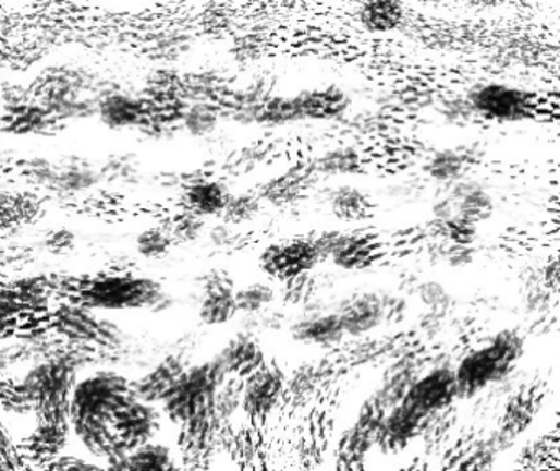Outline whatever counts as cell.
Listing matches in <instances>:
<instances>
[{
    "label": "cell",
    "mask_w": 560,
    "mask_h": 471,
    "mask_svg": "<svg viewBox=\"0 0 560 471\" xmlns=\"http://www.w3.org/2000/svg\"><path fill=\"white\" fill-rule=\"evenodd\" d=\"M480 156L475 145L439 148L424 160L423 171L433 183L446 186L468 177V170L480 160Z\"/></svg>",
    "instance_id": "cell-19"
},
{
    "label": "cell",
    "mask_w": 560,
    "mask_h": 471,
    "mask_svg": "<svg viewBox=\"0 0 560 471\" xmlns=\"http://www.w3.org/2000/svg\"><path fill=\"white\" fill-rule=\"evenodd\" d=\"M320 258L311 239L287 240L268 245L260 255V268L271 278L287 281L309 275Z\"/></svg>",
    "instance_id": "cell-10"
},
{
    "label": "cell",
    "mask_w": 560,
    "mask_h": 471,
    "mask_svg": "<svg viewBox=\"0 0 560 471\" xmlns=\"http://www.w3.org/2000/svg\"><path fill=\"white\" fill-rule=\"evenodd\" d=\"M22 461L24 460L12 442L11 435L5 431L4 425L0 424V468H8V470L24 468Z\"/></svg>",
    "instance_id": "cell-43"
},
{
    "label": "cell",
    "mask_w": 560,
    "mask_h": 471,
    "mask_svg": "<svg viewBox=\"0 0 560 471\" xmlns=\"http://www.w3.org/2000/svg\"><path fill=\"white\" fill-rule=\"evenodd\" d=\"M99 170L102 180L125 183V181L135 180L141 168H138V161L134 155L118 153V155H110Z\"/></svg>",
    "instance_id": "cell-37"
},
{
    "label": "cell",
    "mask_w": 560,
    "mask_h": 471,
    "mask_svg": "<svg viewBox=\"0 0 560 471\" xmlns=\"http://www.w3.org/2000/svg\"><path fill=\"white\" fill-rule=\"evenodd\" d=\"M216 359L229 376H247L248 373L264 365V352L257 336H252L244 330L229 340L228 346L217 353Z\"/></svg>",
    "instance_id": "cell-21"
},
{
    "label": "cell",
    "mask_w": 560,
    "mask_h": 471,
    "mask_svg": "<svg viewBox=\"0 0 560 471\" xmlns=\"http://www.w3.org/2000/svg\"><path fill=\"white\" fill-rule=\"evenodd\" d=\"M523 336L514 329L498 330L485 346L472 350L454 366L458 399H472L490 385H500L513 375L523 359Z\"/></svg>",
    "instance_id": "cell-3"
},
{
    "label": "cell",
    "mask_w": 560,
    "mask_h": 471,
    "mask_svg": "<svg viewBox=\"0 0 560 471\" xmlns=\"http://www.w3.org/2000/svg\"><path fill=\"white\" fill-rule=\"evenodd\" d=\"M107 461L112 470H173L176 468L170 448L151 444V442Z\"/></svg>",
    "instance_id": "cell-28"
},
{
    "label": "cell",
    "mask_w": 560,
    "mask_h": 471,
    "mask_svg": "<svg viewBox=\"0 0 560 471\" xmlns=\"http://www.w3.org/2000/svg\"><path fill=\"white\" fill-rule=\"evenodd\" d=\"M283 282V298L291 304H304L313 298V279L309 275L296 276Z\"/></svg>",
    "instance_id": "cell-42"
},
{
    "label": "cell",
    "mask_w": 560,
    "mask_h": 471,
    "mask_svg": "<svg viewBox=\"0 0 560 471\" xmlns=\"http://www.w3.org/2000/svg\"><path fill=\"white\" fill-rule=\"evenodd\" d=\"M303 180L300 174L288 173L277 180L270 181L261 193V201L277 204V206H287V204L296 201L300 196L301 188H303Z\"/></svg>",
    "instance_id": "cell-36"
},
{
    "label": "cell",
    "mask_w": 560,
    "mask_h": 471,
    "mask_svg": "<svg viewBox=\"0 0 560 471\" xmlns=\"http://www.w3.org/2000/svg\"><path fill=\"white\" fill-rule=\"evenodd\" d=\"M338 312L348 337H365L377 330L384 323L381 294L377 291L357 292L339 302Z\"/></svg>",
    "instance_id": "cell-15"
},
{
    "label": "cell",
    "mask_w": 560,
    "mask_h": 471,
    "mask_svg": "<svg viewBox=\"0 0 560 471\" xmlns=\"http://www.w3.org/2000/svg\"><path fill=\"white\" fill-rule=\"evenodd\" d=\"M137 398L134 385L114 372H99L76 383L70 402V422L90 454L109 460L124 455L112 434L115 412Z\"/></svg>",
    "instance_id": "cell-1"
},
{
    "label": "cell",
    "mask_w": 560,
    "mask_h": 471,
    "mask_svg": "<svg viewBox=\"0 0 560 471\" xmlns=\"http://www.w3.org/2000/svg\"><path fill=\"white\" fill-rule=\"evenodd\" d=\"M112 84L94 64L73 58L45 64L28 87L32 97L64 125L96 116L100 96Z\"/></svg>",
    "instance_id": "cell-2"
},
{
    "label": "cell",
    "mask_w": 560,
    "mask_h": 471,
    "mask_svg": "<svg viewBox=\"0 0 560 471\" xmlns=\"http://www.w3.org/2000/svg\"><path fill=\"white\" fill-rule=\"evenodd\" d=\"M187 365L181 357L171 355L160 363L154 372L148 373L141 382L132 383L135 395L145 402H161V399L176 385L180 376L186 372Z\"/></svg>",
    "instance_id": "cell-25"
},
{
    "label": "cell",
    "mask_w": 560,
    "mask_h": 471,
    "mask_svg": "<svg viewBox=\"0 0 560 471\" xmlns=\"http://www.w3.org/2000/svg\"><path fill=\"white\" fill-rule=\"evenodd\" d=\"M173 242L170 230L151 227V229L145 230L137 237L135 245H137L141 255L147 256V258H161V256L170 253Z\"/></svg>",
    "instance_id": "cell-38"
},
{
    "label": "cell",
    "mask_w": 560,
    "mask_h": 471,
    "mask_svg": "<svg viewBox=\"0 0 560 471\" xmlns=\"http://www.w3.org/2000/svg\"><path fill=\"white\" fill-rule=\"evenodd\" d=\"M329 206L333 216L344 222L365 219L370 214V196L354 184H341L329 193Z\"/></svg>",
    "instance_id": "cell-29"
},
{
    "label": "cell",
    "mask_w": 560,
    "mask_h": 471,
    "mask_svg": "<svg viewBox=\"0 0 560 471\" xmlns=\"http://www.w3.org/2000/svg\"><path fill=\"white\" fill-rule=\"evenodd\" d=\"M160 428V412L151 402L135 398L119 409L112 422V434L118 438L122 454L151 442Z\"/></svg>",
    "instance_id": "cell-11"
},
{
    "label": "cell",
    "mask_w": 560,
    "mask_h": 471,
    "mask_svg": "<svg viewBox=\"0 0 560 471\" xmlns=\"http://www.w3.org/2000/svg\"><path fill=\"white\" fill-rule=\"evenodd\" d=\"M313 168L322 177H354L364 170L365 158L355 146L338 145L324 149L314 161Z\"/></svg>",
    "instance_id": "cell-27"
},
{
    "label": "cell",
    "mask_w": 560,
    "mask_h": 471,
    "mask_svg": "<svg viewBox=\"0 0 560 471\" xmlns=\"http://www.w3.org/2000/svg\"><path fill=\"white\" fill-rule=\"evenodd\" d=\"M275 299H277V289L270 282H252L244 288L235 289L239 314H258L271 307Z\"/></svg>",
    "instance_id": "cell-31"
},
{
    "label": "cell",
    "mask_w": 560,
    "mask_h": 471,
    "mask_svg": "<svg viewBox=\"0 0 560 471\" xmlns=\"http://www.w3.org/2000/svg\"><path fill=\"white\" fill-rule=\"evenodd\" d=\"M41 468H48V470H97L96 464L86 463V461L80 460V458L60 457V455L51 458Z\"/></svg>",
    "instance_id": "cell-44"
},
{
    "label": "cell",
    "mask_w": 560,
    "mask_h": 471,
    "mask_svg": "<svg viewBox=\"0 0 560 471\" xmlns=\"http://www.w3.org/2000/svg\"><path fill=\"white\" fill-rule=\"evenodd\" d=\"M261 209V197L254 193L231 194L228 204L223 207L220 217L223 222L231 226L251 222Z\"/></svg>",
    "instance_id": "cell-33"
},
{
    "label": "cell",
    "mask_w": 560,
    "mask_h": 471,
    "mask_svg": "<svg viewBox=\"0 0 560 471\" xmlns=\"http://www.w3.org/2000/svg\"><path fill=\"white\" fill-rule=\"evenodd\" d=\"M414 295L419 299L421 304L427 312H433L440 317L449 316L454 309V298H452L449 289L439 281L419 282Z\"/></svg>",
    "instance_id": "cell-32"
},
{
    "label": "cell",
    "mask_w": 560,
    "mask_h": 471,
    "mask_svg": "<svg viewBox=\"0 0 560 471\" xmlns=\"http://www.w3.org/2000/svg\"><path fill=\"white\" fill-rule=\"evenodd\" d=\"M478 8H497V5L503 4L507 0H472Z\"/></svg>",
    "instance_id": "cell-47"
},
{
    "label": "cell",
    "mask_w": 560,
    "mask_h": 471,
    "mask_svg": "<svg viewBox=\"0 0 560 471\" xmlns=\"http://www.w3.org/2000/svg\"><path fill=\"white\" fill-rule=\"evenodd\" d=\"M440 188L446 191L447 196L454 201L455 213L462 219L480 226L482 222H487L494 217L497 204H495L494 194L490 193L484 181L465 177L455 183Z\"/></svg>",
    "instance_id": "cell-18"
},
{
    "label": "cell",
    "mask_w": 560,
    "mask_h": 471,
    "mask_svg": "<svg viewBox=\"0 0 560 471\" xmlns=\"http://www.w3.org/2000/svg\"><path fill=\"white\" fill-rule=\"evenodd\" d=\"M232 227L234 226L223 222L222 226H217L216 229H212V232H210V240H212V243L217 249H229V246H234L235 240H238L239 235Z\"/></svg>",
    "instance_id": "cell-45"
},
{
    "label": "cell",
    "mask_w": 560,
    "mask_h": 471,
    "mask_svg": "<svg viewBox=\"0 0 560 471\" xmlns=\"http://www.w3.org/2000/svg\"><path fill=\"white\" fill-rule=\"evenodd\" d=\"M384 323L398 324L406 317L407 299L401 292H380Z\"/></svg>",
    "instance_id": "cell-41"
},
{
    "label": "cell",
    "mask_w": 560,
    "mask_h": 471,
    "mask_svg": "<svg viewBox=\"0 0 560 471\" xmlns=\"http://www.w3.org/2000/svg\"><path fill=\"white\" fill-rule=\"evenodd\" d=\"M0 120L4 123L5 130L15 135H50L61 126V123L32 96L12 106L2 107Z\"/></svg>",
    "instance_id": "cell-20"
},
{
    "label": "cell",
    "mask_w": 560,
    "mask_h": 471,
    "mask_svg": "<svg viewBox=\"0 0 560 471\" xmlns=\"http://www.w3.org/2000/svg\"><path fill=\"white\" fill-rule=\"evenodd\" d=\"M427 422L429 419L401 399L390 411L385 412L378 427L377 442L385 450H403L426 428Z\"/></svg>",
    "instance_id": "cell-17"
},
{
    "label": "cell",
    "mask_w": 560,
    "mask_h": 471,
    "mask_svg": "<svg viewBox=\"0 0 560 471\" xmlns=\"http://www.w3.org/2000/svg\"><path fill=\"white\" fill-rule=\"evenodd\" d=\"M241 408L251 418H264L273 411L284 391V376L278 366L260 365L245 376Z\"/></svg>",
    "instance_id": "cell-13"
},
{
    "label": "cell",
    "mask_w": 560,
    "mask_h": 471,
    "mask_svg": "<svg viewBox=\"0 0 560 471\" xmlns=\"http://www.w3.org/2000/svg\"><path fill=\"white\" fill-rule=\"evenodd\" d=\"M37 419H70V402L76 386V369L70 360H53L37 366L22 383Z\"/></svg>",
    "instance_id": "cell-5"
},
{
    "label": "cell",
    "mask_w": 560,
    "mask_h": 471,
    "mask_svg": "<svg viewBox=\"0 0 560 471\" xmlns=\"http://www.w3.org/2000/svg\"><path fill=\"white\" fill-rule=\"evenodd\" d=\"M303 122L296 97L270 93L257 110V125L265 129H281Z\"/></svg>",
    "instance_id": "cell-30"
},
{
    "label": "cell",
    "mask_w": 560,
    "mask_h": 471,
    "mask_svg": "<svg viewBox=\"0 0 560 471\" xmlns=\"http://www.w3.org/2000/svg\"><path fill=\"white\" fill-rule=\"evenodd\" d=\"M235 285L228 271L214 269L204 278L199 319L206 326H223L238 317Z\"/></svg>",
    "instance_id": "cell-12"
},
{
    "label": "cell",
    "mask_w": 560,
    "mask_h": 471,
    "mask_svg": "<svg viewBox=\"0 0 560 471\" xmlns=\"http://www.w3.org/2000/svg\"><path fill=\"white\" fill-rule=\"evenodd\" d=\"M434 107H436L440 119L449 123V125H468V123L477 120L465 94H461V96L452 94V96L440 97V99L434 102Z\"/></svg>",
    "instance_id": "cell-35"
},
{
    "label": "cell",
    "mask_w": 560,
    "mask_h": 471,
    "mask_svg": "<svg viewBox=\"0 0 560 471\" xmlns=\"http://www.w3.org/2000/svg\"><path fill=\"white\" fill-rule=\"evenodd\" d=\"M475 117L484 122L516 123L536 112V97L531 90L504 81H480L465 93Z\"/></svg>",
    "instance_id": "cell-6"
},
{
    "label": "cell",
    "mask_w": 560,
    "mask_h": 471,
    "mask_svg": "<svg viewBox=\"0 0 560 471\" xmlns=\"http://www.w3.org/2000/svg\"><path fill=\"white\" fill-rule=\"evenodd\" d=\"M229 378L231 376L217 359L200 365L187 366L176 385L161 399L163 411L171 421L183 425L194 415L212 409L217 389Z\"/></svg>",
    "instance_id": "cell-4"
},
{
    "label": "cell",
    "mask_w": 560,
    "mask_h": 471,
    "mask_svg": "<svg viewBox=\"0 0 560 471\" xmlns=\"http://www.w3.org/2000/svg\"><path fill=\"white\" fill-rule=\"evenodd\" d=\"M150 113V104L144 93L112 84L100 96L96 107V119L112 132L142 130Z\"/></svg>",
    "instance_id": "cell-9"
},
{
    "label": "cell",
    "mask_w": 560,
    "mask_h": 471,
    "mask_svg": "<svg viewBox=\"0 0 560 471\" xmlns=\"http://www.w3.org/2000/svg\"><path fill=\"white\" fill-rule=\"evenodd\" d=\"M223 120L222 107L212 100H193L181 109L178 129L193 138H207L214 135Z\"/></svg>",
    "instance_id": "cell-26"
},
{
    "label": "cell",
    "mask_w": 560,
    "mask_h": 471,
    "mask_svg": "<svg viewBox=\"0 0 560 471\" xmlns=\"http://www.w3.org/2000/svg\"><path fill=\"white\" fill-rule=\"evenodd\" d=\"M231 191L222 181L214 178H197L186 184L184 206L199 217L220 216L231 197Z\"/></svg>",
    "instance_id": "cell-23"
},
{
    "label": "cell",
    "mask_w": 560,
    "mask_h": 471,
    "mask_svg": "<svg viewBox=\"0 0 560 471\" xmlns=\"http://www.w3.org/2000/svg\"><path fill=\"white\" fill-rule=\"evenodd\" d=\"M407 11L401 0H364L358 9V24L368 34L388 35L406 24Z\"/></svg>",
    "instance_id": "cell-22"
},
{
    "label": "cell",
    "mask_w": 560,
    "mask_h": 471,
    "mask_svg": "<svg viewBox=\"0 0 560 471\" xmlns=\"http://www.w3.org/2000/svg\"><path fill=\"white\" fill-rule=\"evenodd\" d=\"M458 399L454 365L451 362L434 363L433 369L417 376L403 396V401L416 409L421 415L430 419L451 408Z\"/></svg>",
    "instance_id": "cell-8"
},
{
    "label": "cell",
    "mask_w": 560,
    "mask_h": 471,
    "mask_svg": "<svg viewBox=\"0 0 560 471\" xmlns=\"http://www.w3.org/2000/svg\"><path fill=\"white\" fill-rule=\"evenodd\" d=\"M290 334L294 342L320 347V349L336 347L348 337L338 312L327 311V309L304 311L303 316L291 324Z\"/></svg>",
    "instance_id": "cell-16"
},
{
    "label": "cell",
    "mask_w": 560,
    "mask_h": 471,
    "mask_svg": "<svg viewBox=\"0 0 560 471\" xmlns=\"http://www.w3.org/2000/svg\"><path fill=\"white\" fill-rule=\"evenodd\" d=\"M303 122H338L345 119L352 109V97L338 84H324L294 94Z\"/></svg>",
    "instance_id": "cell-14"
},
{
    "label": "cell",
    "mask_w": 560,
    "mask_h": 471,
    "mask_svg": "<svg viewBox=\"0 0 560 471\" xmlns=\"http://www.w3.org/2000/svg\"><path fill=\"white\" fill-rule=\"evenodd\" d=\"M437 255H439V262L449 268H465V266L472 265L475 259L474 245H458V243L443 242L442 245L437 249Z\"/></svg>",
    "instance_id": "cell-39"
},
{
    "label": "cell",
    "mask_w": 560,
    "mask_h": 471,
    "mask_svg": "<svg viewBox=\"0 0 560 471\" xmlns=\"http://www.w3.org/2000/svg\"><path fill=\"white\" fill-rule=\"evenodd\" d=\"M434 233L443 242L458 245H474L478 240V226L471 220L455 216L447 220H434Z\"/></svg>",
    "instance_id": "cell-34"
},
{
    "label": "cell",
    "mask_w": 560,
    "mask_h": 471,
    "mask_svg": "<svg viewBox=\"0 0 560 471\" xmlns=\"http://www.w3.org/2000/svg\"><path fill=\"white\" fill-rule=\"evenodd\" d=\"M81 299L93 307L127 309L160 307L165 301L158 282L131 276H106L86 289H81Z\"/></svg>",
    "instance_id": "cell-7"
},
{
    "label": "cell",
    "mask_w": 560,
    "mask_h": 471,
    "mask_svg": "<svg viewBox=\"0 0 560 471\" xmlns=\"http://www.w3.org/2000/svg\"><path fill=\"white\" fill-rule=\"evenodd\" d=\"M378 256V245L364 233H339L338 242L330 252L329 259L338 268L355 271L374 265Z\"/></svg>",
    "instance_id": "cell-24"
},
{
    "label": "cell",
    "mask_w": 560,
    "mask_h": 471,
    "mask_svg": "<svg viewBox=\"0 0 560 471\" xmlns=\"http://www.w3.org/2000/svg\"><path fill=\"white\" fill-rule=\"evenodd\" d=\"M204 222L203 217L196 216V214L186 213L174 222L173 229L170 230L173 240H181V242H193L203 232Z\"/></svg>",
    "instance_id": "cell-40"
},
{
    "label": "cell",
    "mask_w": 560,
    "mask_h": 471,
    "mask_svg": "<svg viewBox=\"0 0 560 471\" xmlns=\"http://www.w3.org/2000/svg\"><path fill=\"white\" fill-rule=\"evenodd\" d=\"M71 243H73V235H71V233L60 232L54 233V235L51 237V249L68 250L70 249Z\"/></svg>",
    "instance_id": "cell-46"
}]
</instances>
